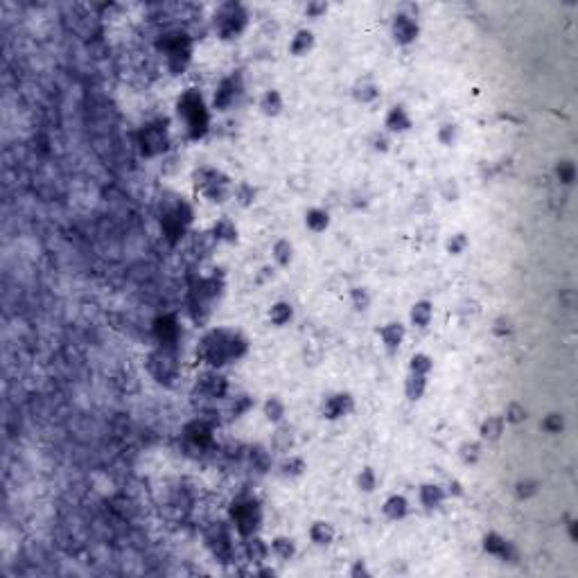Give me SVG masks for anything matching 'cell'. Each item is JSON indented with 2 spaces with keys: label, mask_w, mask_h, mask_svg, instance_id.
<instances>
[{
  "label": "cell",
  "mask_w": 578,
  "mask_h": 578,
  "mask_svg": "<svg viewBox=\"0 0 578 578\" xmlns=\"http://www.w3.org/2000/svg\"><path fill=\"white\" fill-rule=\"evenodd\" d=\"M251 350V343L244 332L235 328H212L197 343V359L206 368L221 370L228 364L244 359Z\"/></svg>",
  "instance_id": "6da1fadb"
},
{
  "label": "cell",
  "mask_w": 578,
  "mask_h": 578,
  "mask_svg": "<svg viewBox=\"0 0 578 578\" xmlns=\"http://www.w3.org/2000/svg\"><path fill=\"white\" fill-rule=\"evenodd\" d=\"M176 116L190 141H203L210 132V109L197 88H185L176 100Z\"/></svg>",
  "instance_id": "7a4b0ae2"
},
{
  "label": "cell",
  "mask_w": 578,
  "mask_h": 578,
  "mask_svg": "<svg viewBox=\"0 0 578 578\" xmlns=\"http://www.w3.org/2000/svg\"><path fill=\"white\" fill-rule=\"evenodd\" d=\"M156 48L163 54L165 68L172 77H179L190 68L192 54H194V39L183 30H170L163 32L156 39Z\"/></svg>",
  "instance_id": "3957f363"
},
{
  "label": "cell",
  "mask_w": 578,
  "mask_h": 578,
  "mask_svg": "<svg viewBox=\"0 0 578 578\" xmlns=\"http://www.w3.org/2000/svg\"><path fill=\"white\" fill-rule=\"evenodd\" d=\"M251 25V14L249 7L237 3V0H226V3H219L215 7L210 18V27L219 41L231 43L237 41L242 34L249 30Z\"/></svg>",
  "instance_id": "277c9868"
},
{
  "label": "cell",
  "mask_w": 578,
  "mask_h": 578,
  "mask_svg": "<svg viewBox=\"0 0 578 578\" xmlns=\"http://www.w3.org/2000/svg\"><path fill=\"white\" fill-rule=\"evenodd\" d=\"M192 183H194V190L208 203H212V206H224V203L233 199V185H235V181L215 165L194 167Z\"/></svg>",
  "instance_id": "5b68a950"
},
{
  "label": "cell",
  "mask_w": 578,
  "mask_h": 578,
  "mask_svg": "<svg viewBox=\"0 0 578 578\" xmlns=\"http://www.w3.org/2000/svg\"><path fill=\"white\" fill-rule=\"evenodd\" d=\"M158 221H161V233L163 240L170 244L172 249L179 247L183 237L188 235V231L194 221V208L192 203H188L185 199L176 197L174 201L165 203L163 212L158 215Z\"/></svg>",
  "instance_id": "8992f818"
},
{
  "label": "cell",
  "mask_w": 578,
  "mask_h": 578,
  "mask_svg": "<svg viewBox=\"0 0 578 578\" xmlns=\"http://www.w3.org/2000/svg\"><path fill=\"white\" fill-rule=\"evenodd\" d=\"M228 522H231V526H233V531H235V536L240 540L260 533L263 522H265V513H263V504H260V499L253 497V495L235 497L228 506Z\"/></svg>",
  "instance_id": "52a82bcc"
},
{
  "label": "cell",
  "mask_w": 578,
  "mask_h": 578,
  "mask_svg": "<svg viewBox=\"0 0 578 578\" xmlns=\"http://www.w3.org/2000/svg\"><path fill=\"white\" fill-rule=\"evenodd\" d=\"M147 373L154 377V382L163 386H174V382L181 375V361H179V348H165L156 346L145 361Z\"/></svg>",
  "instance_id": "ba28073f"
},
{
  "label": "cell",
  "mask_w": 578,
  "mask_h": 578,
  "mask_svg": "<svg viewBox=\"0 0 578 578\" xmlns=\"http://www.w3.org/2000/svg\"><path fill=\"white\" fill-rule=\"evenodd\" d=\"M203 542H206L208 552L217 558L219 563L231 565L237 561V545H235V531H233L231 522H212L203 533Z\"/></svg>",
  "instance_id": "9c48e42d"
},
{
  "label": "cell",
  "mask_w": 578,
  "mask_h": 578,
  "mask_svg": "<svg viewBox=\"0 0 578 578\" xmlns=\"http://www.w3.org/2000/svg\"><path fill=\"white\" fill-rule=\"evenodd\" d=\"M136 141H138V149H141L143 156L156 158L170 149L172 138H170V129H167L165 120H152V123H145L141 129H138Z\"/></svg>",
  "instance_id": "30bf717a"
},
{
  "label": "cell",
  "mask_w": 578,
  "mask_h": 578,
  "mask_svg": "<svg viewBox=\"0 0 578 578\" xmlns=\"http://www.w3.org/2000/svg\"><path fill=\"white\" fill-rule=\"evenodd\" d=\"M194 393L203 398L206 403H219V400H228L231 396V382L221 370L206 368L197 375L194 382Z\"/></svg>",
  "instance_id": "8fae6325"
},
{
  "label": "cell",
  "mask_w": 578,
  "mask_h": 578,
  "mask_svg": "<svg viewBox=\"0 0 578 578\" xmlns=\"http://www.w3.org/2000/svg\"><path fill=\"white\" fill-rule=\"evenodd\" d=\"M355 396L350 393V391H334V393L325 396L321 400V418L328 423H337V421H343V418H348L352 412H355Z\"/></svg>",
  "instance_id": "7c38bea8"
},
{
  "label": "cell",
  "mask_w": 578,
  "mask_h": 578,
  "mask_svg": "<svg viewBox=\"0 0 578 578\" xmlns=\"http://www.w3.org/2000/svg\"><path fill=\"white\" fill-rule=\"evenodd\" d=\"M152 334L156 339V346H165V348H179V341L183 337L181 323L176 319V314L165 312L158 314L152 321Z\"/></svg>",
  "instance_id": "4fadbf2b"
},
{
  "label": "cell",
  "mask_w": 578,
  "mask_h": 578,
  "mask_svg": "<svg viewBox=\"0 0 578 578\" xmlns=\"http://www.w3.org/2000/svg\"><path fill=\"white\" fill-rule=\"evenodd\" d=\"M242 77L240 75H228V77H224L217 86H215V93H212V104L210 109L217 111V114H226L233 107L237 104V100L242 95Z\"/></svg>",
  "instance_id": "5bb4252c"
},
{
  "label": "cell",
  "mask_w": 578,
  "mask_h": 578,
  "mask_svg": "<svg viewBox=\"0 0 578 578\" xmlns=\"http://www.w3.org/2000/svg\"><path fill=\"white\" fill-rule=\"evenodd\" d=\"M391 39L398 45H403V48H409V45H414L421 39V23H418L416 14L400 9L393 16V21H391Z\"/></svg>",
  "instance_id": "9a60e30c"
},
{
  "label": "cell",
  "mask_w": 578,
  "mask_h": 578,
  "mask_svg": "<svg viewBox=\"0 0 578 578\" xmlns=\"http://www.w3.org/2000/svg\"><path fill=\"white\" fill-rule=\"evenodd\" d=\"M481 549L483 554H488L492 558H497L501 563H517V547L510 542L506 536H501L499 531H488L481 538Z\"/></svg>",
  "instance_id": "2e32d148"
},
{
  "label": "cell",
  "mask_w": 578,
  "mask_h": 578,
  "mask_svg": "<svg viewBox=\"0 0 578 578\" xmlns=\"http://www.w3.org/2000/svg\"><path fill=\"white\" fill-rule=\"evenodd\" d=\"M240 554L244 556V561L249 565H265L269 561V556H272V545L267 542V540L256 533V536H249V538H242L240 540Z\"/></svg>",
  "instance_id": "e0dca14e"
},
{
  "label": "cell",
  "mask_w": 578,
  "mask_h": 578,
  "mask_svg": "<svg viewBox=\"0 0 578 578\" xmlns=\"http://www.w3.org/2000/svg\"><path fill=\"white\" fill-rule=\"evenodd\" d=\"M414 129V116L405 104H393L384 116V132L391 136H403Z\"/></svg>",
  "instance_id": "ac0fdd59"
},
{
  "label": "cell",
  "mask_w": 578,
  "mask_h": 578,
  "mask_svg": "<svg viewBox=\"0 0 578 578\" xmlns=\"http://www.w3.org/2000/svg\"><path fill=\"white\" fill-rule=\"evenodd\" d=\"M377 337L382 341V346L389 352V355H396V352L403 348V343L407 339V325L403 321H389L384 325H380Z\"/></svg>",
  "instance_id": "d6986e66"
},
{
  "label": "cell",
  "mask_w": 578,
  "mask_h": 578,
  "mask_svg": "<svg viewBox=\"0 0 578 578\" xmlns=\"http://www.w3.org/2000/svg\"><path fill=\"white\" fill-rule=\"evenodd\" d=\"M447 499L450 497H447L445 486L438 481H425V483H421V488H418V501H421V506L430 513L443 508Z\"/></svg>",
  "instance_id": "ffe728a7"
},
{
  "label": "cell",
  "mask_w": 578,
  "mask_h": 578,
  "mask_svg": "<svg viewBox=\"0 0 578 578\" xmlns=\"http://www.w3.org/2000/svg\"><path fill=\"white\" fill-rule=\"evenodd\" d=\"M350 95L357 104H375L382 95V86L373 77H361L352 84Z\"/></svg>",
  "instance_id": "44dd1931"
},
{
  "label": "cell",
  "mask_w": 578,
  "mask_h": 578,
  "mask_svg": "<svg viewBox=\"0 0 578 578\" xmlns=\"http://www.w3.org/2000/svg\"><path fill=\"white\" fill-rule=\"evenodd\" d=\"M506 432V421L501 414H490L479 423V441L481 443H499Z\"/></svg>",
  "instance_id": "7402d4cb"
},
{
  "label": "cell",
  "mask_w": 578,
  "mask_h": 578,
  "mask_svg": "<svg viewBox=\"0 0 578 578\" xmlns=\"http://www.w3.org/2000/svg\"><path fill=\"white\" fill-rule=\"evenodd\" d=\"M314 48H316V34L310 30V27H301V30H296L292 39H289V45H287L289 54L296 57V59L307 57V54H310Z\"/></svg>",
  "instance_id": "603a6c76"
},
{
  "label": "cell",
  "mask_w": 578,
  "mask_h": 578,
  "mask_svg": "<svg viewBox=\"0 0 578 578\" xmlns=\"http://www.w3.org/2000/svg\"><path fill=\"white\" fill-rule=\"evenodd\" d=\"M307 538L312 540L314 547L319 549H328L330 545H334V540H337V529L334 524H330L328 520H316L307 529Z\"/></svg>",
  "instance_id": "cb8c5ba5"
},
{
  "label": "cell",
  "mask_w": 578,
  "mask_h": 578,
  "mask_svg": "<svg viewBox=\"0 0 578 578\" xmlns=\"http://www.w3.org/2000/svg\"><path fill=\"white\" fill-rule=\"evenodd\" d=\"M210 235L215 237L217 244H237L240 242V228L228 215H221L215 219L210 228Z\"/></svg>",
  "instance_id": "d4e9b609"
},
{
  "label": "cell",
  "mask_w": 578,
  "mask_h": 578,
  "mask_svg": "<svg viewBox=\"0 0 578 578\" xmlns=\"http://www.w3.org/2000/svg\"><path fill=\"white\" fill-rule=\"evenodd\" d=\"M382 513H384V517L391 520V522H403L412 515V504H409V499L405 495H400V492H393V495H389L384 499V504H382Z\"/></svg>",
  "instance_id": "484cf974"
},
{
  "label": "cell",
  "mask_w": 578,
  "mask_h": 578,
  "mask_svg": "<svg viewBox=\"0 0 578 578\" xmlns=\"http://www.w3.org/2000/svg\"><path fill=\"white\" fill-rule=\"evenodd\" d=\"M258 109L265 118H278L285 111V97L278 88H267L258 100Z\"/></svg>",
  "instance_id": "4316f807"
},
{
  "label": "cell",
  "mask_w": 578,
  "mask_h": 578,
  "mask_svg": "<svg viewBox=\"0 0 578 578\" xmlns=\"http://www.w3.org/2000/svg\"><path fill=\"white\" fill-rule=\"evenodd\" d=\"M305 472H307V461L301 454H285V459L278 463V474L283 479H289V481L301 479Z\"/></svg>",
  "instance_id": "83f0119b"
},
{
  "label": "cell",
  "mask_w": 578,
  "mask_h": 578,
  "mask_svg": "<svg viewBox=\"0 0 578 578\" xmlns=\"http://www.w3.org/2000/svg\"><path fill=\"white\" fill-rule=\"evenodd\" d=\"M332 224V217H330V210L323 208V206H312L305 210V226L307 231L316 233V235H321L330 228Z\"/></svg>",
  "instance_id": "f1b7e54d"
},
{
  "label": "cell",
  "mask_w": 578,
  "mask_h": 578,
  "mask_svg": "<svg viewBox=\"0 0 578 578\" xmlns=\"http://www.w3.org/2000/svg\"><path fill=\"white\" fill-rule=\"evenodd\" d=\"M267 319L274 328H287L289 323L294 321V305L289 301H276L269 305L267 310Z\"/></svg>",
  "instance_id": "f546056e"
},
{
  "label": "cell",
  "mask_w": 578,
  "mask_h": 578,
  "mask_svg": "<svg viewBox=\"0 0 578 578\" xmlns=\"http://www.w3.org/2000/svg\"><path fill=\"white\" fill-rule=\"evenodd\" d=\"M272 258H274V265L281 267V269H287L292 267L294 258H296V249H294V242L287 240V237H278L272 247Z\"/></svg>",
  "instance_id": "4dcf8cb0"
},
{
  "label": "cell",
  "mask_w": 578,
  "mask_h": 578,
  "mask_svg": "<svg viewBox=\"0 0 578 578\" xmlns=\"http://www.w3.org/2000/svg\"><path fill=\"white\" fill-rule=\"evenodd\" d=\"M263 416L267 423H272L274 427L276 425H283L285 418H287V405L281 396H269L265 403H263Z\"/></svg>",
  "instance_id": "1f68e13d"
},
{
  "label": "cell",
  "mask_w": 578,
  "mask_h": 578,
  "mask_svg": "<svg viewBox=\"0 0 578 578\" xmlns=\"http://www.w3.org/2000/svg\"><path fill=\"white\" fill-rule=\"evenodd\" d=\"M409 321H412V325H416V328L425 330L427 325L434 321V303L427 301V298L416 301L412 305V310H409Z\"/></svg>",
  "instance_id": "d6a6232c"
},
{
  "label": "cell",
  "mask_w": 578,
  "mask_h": 578,
  "mask_svg": "<svg viewBox=\"0 0 578 578\" xmlns=\"http://www.w3.org/2000/svg\"><path fill=\"white\" fill-rule=\"evenodd\" d=\"M427 389H430V375H414V373H409L407 380H405V398L409 403H418V400H423Z\"/></svg>",
  "instance_id": "836d02e7"
},
{
  "label": "cell",
  "mask_w": 578,
  "mask_h": 578,
  "mask_svg": "<svg viewBox=\"0 0 578 578\" xmlns=\"http://www.w3.org/2000/svg\"><path fill=\"white\" fill-rule=\"evenodd\" d=\"M253 407H256L253 398L247 396V393H237V396L228 398V405H226V409H224V414H226L228 421H237V418L247 416Z\"/></svg>",
  "instance_id": "e575fe53"
},
{
  "label": "cell",
  "mask_w": 578,
  "mask_h": 578,
  "mask_svg": "<svg viewBox=\"0 0 578 578\" xmlns=\"http://www.w3.org/2000/svg\"><path fill=\"white\" fill-rule=\"evenodd\" d=\"M269 545H272V554L283 563L294 561L296 554H298V545H296V540L292 536H276Z\"/></svg>",
  "instance_id": "d590c367"
},
{
  "label": "cell",
  "mask_w": 578,
  "mask_h": 578,
  "mask_svg": "<svg viewBox=\"0 0 578 578\" xmlns=\"http://www.w3.org/2000/svg\"><path fill=\"white\" fill-rule=\"evenodd\" d=\"M258 194H260V190L249 181H237L235 185H233V199H235V203L242 208L253 206V203L258 201Z\"/></svg>",
  "instance_id": "8d00e7d4"
},
{
  "label": "cell",
  "mask_w": 578,
  "mask_h": 578,
  "mask_svg": "<svg viewBox=\"0 0 578 578\" xmlns=\"http://www.w3.org/2000/svg\"><path fill=\"white\" fill-rule=\"evenodd\" d=\"M272 450L281 452V454H289L294 450V430L289 425H276V432L272 438Z\"/></svg>",
  "instance_id": "74e56055"
},
{
  "label": "cell",
  "mask_w": 578,
  "mask_h": 578,
  "mask_svg": "<svg viewBox=\"0 0 578 578\" xmlns=\"http://www.w3.org/2000/svg\"><path fill=\"white\" fill-rule=\"evenodd\" d=\"M554 179L563 185V188H572L576 183V163L572 158H561L554 165Z\"/></svg>",
  "instance_id": "f35d334b"
},
{
  "label": "cell",
  "mask_w": 578,
  "mask_h": 578,
  "mask_svg": "<svg viewBox=\"0 0 578 578\" xmlns=\"http://www.w3.org/2000/svg\"><path fill=\"white\" fill-rule=\"evenodd\" d=\"M348 301H350L352 310L355 312H368L370 305H373V294H370L368 287L357 285V287L348 289Z\"/></svg>",
  "instance_id": "ab89813d"
},
{
  "label": "cell",
  "mask_w": 578,
  "mask_h": 578,
  "mask_svg": "<svg viewBox=\"0 0 578 578\" xmlns=\"http://www.w3.org/2000/svg\"><path fill=\"white\" fill-rule=\"evenodd\" d=\"M249 463H251V468L258 470L260 474H265L272 470V454H269L267 447L263 445H253L249 450Z\"/></svg>",
  "instance_id": "60d3db41"
},
{
  "label": "cell",
  "mask_w": 578,
  "mask_h": 578,
  "mask_svg": "<svg viewBox=\"0 0 578 578\" xmlns=\"http://www.w3.org/2000/svg\"><path fill=\"white\" fill-rule=\"evenodd\" d=\"M483 456V443L481 441H463L459 445V459L463 465H477Z\"/></svg>",
  "instance_id": "b9f144b4"
},
{
  "label": "cell",
  "mask_w": 578,
  "mask_h": 578,
  "mask_svg": "<svg viewBox=\"0 0 578 578\" xmlns=\"http://www.w3.org/2000/svg\"><path fill=\"white\" fill-rule=\"evenodd\" d=\"M540 488H542V483H540L538 479H533V477H524V479L515 481V486H513V492H515V497H517L520 501H529V499L538 497Z\"/></svg>",
  "instance_id": "7bdbcfd3"
},
{
  "label": "cell",
  "mask_w": 578,
  "mask_h": 578,
  "mask_svg": "<svg viewBox=\"0 0 578 578\" xmlns=\"http://www.w3.org/2000/svg\"><path fill=\"white\" fill-rule=\"evenodd\" d=\"M434 370V357L430 352H414L409 357V373L414 375H432Z\"/></svg>",
  "instance_id": "ee69618b"
},
{
  "label": "cell",
  "mask_w": 578,
  "mask_h": 578,
  "mask_svg": "<svg viewBox=\"0 0 578 578\" xmlns=\"http://www.w3.org/2000/svg\"><path fill=\"white\" fill-rule=\"evenodd\" d=\"M567 427V421H565V414L563 412H549L542 421H540V430L549 436H558L563 434Z\"/></svg>",
  "instance_id": "f6af8a7d"
},
{
  "label": "cell",
  "mask_w": 578,
  "mask_h": 578,
  "mask_svg": "<svg viewBox=\"0 0 578 578\" xmlns=\"http://www.w3.org/2000/svg\"><path fill=\"white\" fill-rule=\"evenodd\" d=\"M357 488L361 492H366V495H370V492H375L377 486H380V477H377V472L375 468H370V465H364V468L357 472Z\"/></svg>",
  "instance_id": "bcb514c9"
},
{
  "label": "cell",
  "mask_w": 578,
  "mask_h": 578,
  "mask_svg": "<svg viewBox=\"0 0 578 578\" xmlns=\"http://www.w3.org/2000/svg\"><path fill=\"white\" fill-rule=\"evenodd\" d=\"M461 138V127L456 123H443L436 129V141L443 147H454Z\"/></svg>",
  "instance_id": "7dc6e473"
},
{
  "label": "cell",
  "mask_w": 578,
  "mask_h": 578,
  "mask_svg": "<svg viewBox=\"0 0 578 578\" xmlns=\"http://www.w3.org/2000/svg\"><path fill=\"white\" fill-rule=\"evenodd\" d=\"M468 249H470V235H468V233H463V231L452 233V235L447 237V242H445V251L450 256H454V258L463 256Z\"/></svg>",
  "instance_id": "c3c4849f"
},
{
  "label": "cell",
  "mask_w": 578,
  "mask_h": 578,
  "mask_svg": "<svg viewBox=\"0 0 578 578\" xmlns=\"http://www.w3.org/2000/svg\"><path fill=\"white\" fill-rule=\"evenodd\" d=\"M501 416H504L506 425H522V423H526L529 409H526L524 405H522V403H517V400H510Z\"/></svg>",
  "instance_id": "681fc988"
},
{
  "label": "cell",
  "mask_w": 578,
  "mask_h": 578,
  "mask_svg": "<svg viewBox=\"0 0 578 578\" xmlns=\"http://www.w3.org/2000/svg\"><path fill=\"white\" fill-rule=\"evenodd\" d=\"M490 330L497 339H510L513 334H515V321H513L508 314H499L497 319L492 321Z\"/></svg>",
  "instance_id": "f907efd6"
},
{
  "label": "cell",
  "mask_w": 578,
  "mask_h": 578,
  "mask_svg": "<svg viewBox=\"0 0 578 578\" xmlns=\"http://www.w3.org/2000/svg\"><path fill=\"white\" fill-rule=\"evenodd\" d=\"M215 247H217V242H215V237L210 235V231L208 233H194L192 235V249L199 251V256H210L212 251H215Z\"/></svg>",
  "instance_id": "816d5d0a"
},
{
  "label": "cell",
  "mask_w": 578,
  "mask_h": 578,
  "mask_svg": "<svg viewBox=\"0 0 578 578\" xmlns=\"http://www.w3.org/2000/svg\"><path fill=\"white\" fill-rule=\"evenodd\" d=\"M368 145L373 152H377V154H389L391 152V145H393V136L386 134L384 129L382 132H375L370 138H368Z\"/></svg>",
  "instance_id": "f5cc1de1"
},
{
  "label": "cell",
  "mask_w": 578,
  "mask_h": 578,
  "mask_svg": "<svg viewBox=\"0 0 578 578\" xmlns=\"http://www.w3.org/2000/svg\"><path fill=\"white\" fill-rule=\"evenodd\" d=\"M438 192H441V197L445 201H450V203L461 199V188H459V183H456V179H445L441 183V190H438Z\"/></svg>",
  "instance_id": "db71d44e"
},
{
  "label": "cell",
  "mask_w": 578,
  "mask_h": 578,
  "mask_svg": "<svg viewBox=\"0 0 578 578\" xmlns=\"http://www.w3.org/2000/svg\"><path fill=\"white\" fill-rule=\"evenodd\" d=\"M328 9H330V5L325 3V0H310V3L303 7V14H305V18H321L328 14Z\"/></svg>",
  "instance_id": "11a10c76"
},
{
  "label": "cell",
  "mask_w": 578,
  "mask_h": 578,
  "mask_svg": "<svg viewBox=\"0 0 578 578\" xmlns=\"http://www.w3.org/2000/svg\"><path fill=\"white\" fill-rule=\"evenodd\" d=\"M481 314V305L474 301V298H465V301H461L459 305V316L465 321L470 316V319H474V316H479Z\"/></svg>",
  "instance_id": "9f6ffc18"
},
{
  "label": "cell",
  "mask_w": 578,
  "mask_h": 578,
  "mask_svg": "<svg viewBox=\"0 0 578 578\" xmlns=\"http://www.w3.org/2000/svg\"><path fill=\"white\" fill-rule=\"evenodd\" d=\"M348 576L350 578H370L373 576V572H370V567H368V563L366 561H352V565L348 567Z\"/></svg>",
  "instance_id": "6f0895ef"
},
{
  "label": "cell",
  "mask_w": 578,
  "mask_h": 578,
  "mask_svg": "<svg viewBox=\"0 0 578 578\" xmlns=\"http://www.w3.org/2000/svg\"><path fill=\"white\" fill-rule=\"evenodd\" d=\"M287 188H292L294 192H305L310 188V179L305 174H292L287 176Z\"/></svg>",
  "instance_id": "680465c9"
},
{
  "label": "cell",
  "mask_w": 578,
  "mask_h": 578,
  "mask_svg": "<svg viewBox=\"0 0 578 578\" xmlns=\"http://www.w3.org/2000/svg\"><path fill=\"white\" fill-rule=\"evenodd\" d=\"M443 486H445V492H447V497H450V499H461L465 495V488H463V483L459 479L445 481Z\"/></svg>",
  "instance_id": "91938a15"
},
{
  "label": "cell",
  "mask_w": 578,
  "mask_h": 578,
  "mask_svg": "<svg viewBox=\"0 0 578 578\" xmlns=\"http://www.w3.org/2000/svg\"><path fill=\"white\" fill-rule=\"evenodd\" d=\"M274 278H276V265H265V267L258 269L256 283H258V285H267V283H272Z\"/></svg>",
  "instance_id": "94428289"
},
{
  "label": "cell",
  "mask_w": 578,
  "mask_h": 578,
  "mask_svg": "<svg viewBox=\"0 0 578 578\" xmlns=\"http://www.w3.org/2000/svg\"><path fill=\"white\" fill-rule=\"evenodd\" d=\"M565 529H567V536H570L572 542H578V520L576 517H565Z\"/></svg>",
  "instance_id": "6125c7cd"
}]
</instances>
